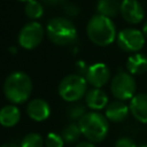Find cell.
<instances>
[{
  "instance_id": "obj_1",
  "label": "cell",
  "mask_w": 147,
  "mask_h": 147,
  "mask_svg": "<svg viewBox=\"0 0 147 147\" xmlns=\"http://www.w3.org/2000/svg\"><path fill=\"white\" fill-rule=\"evenodd\" d=\"M86 33L94 45L106 47L116 40L118 32L116 31V26L111 18L95 14L87 22Z\"/></svg>"
},
{
  "instance_id": "obj_2",
  "label": "cell",
  "mask_w": 147,
  "mask_h": 147,
  "mask_svg": "<svg viewBox=\"0 0 147 147\" xmlns=\"http://www.w3.org/2000/svg\"><path fill=\"white\" fill-rule=\"evenodd\" d=\"M31 78L22 71H15L7 76L3 83V94L11 105L24 103L31 95Z\"/></svg>"
},
{
  "instance_id": "obj_3",
  "label": "cell",
  "mask_w": 147,
  "mask_h": 147,
  "mask_svg": "<svg viewBox=\"0 0 147 147\" xmlns=\"http://www.w3.org/2000/svg\"><path fill=\"white\" fill-rule=\"evenodd\" d=\"M82 134L91 142H101L108 134L109 121L98 111L86 113L78 121Z\"/></svg>"
},
{
  "instance_id": "obj_4",
  "label": "cell",
  "mask_w": 147,
  "mask_h": 147,
  "mask_svg": "<svg viewBox=\"0 0 147 147\" xmlns=\"http://www.w3.org/2000/svg\"><path fill=\"white\" fill-rule=\"evenodd\" d=\"M46 33L48 39L59 46L70 45L77 39V29L67 17L52 18L47 24Z\"/></svg>"
},
{
  "instance_id": "obj_5",
  "label": "cell",
  "mask_w": 147,
  "mask_h": 147,
  "mask_svg": "<svg viewBox=\"0 0 147 147\" xmlns=\"http://www.w3.org/2000/svg\"><path fill=\"white\" fill-rule=\"evenodd\" d=\"M87 80L84 76L71 74L65 76L59 84L60 96L68 102H76L83 96L85 98L87 90Z\"/></svg>"
},
{
  "instance_id": "obj_6",
  "label": "cell",
  "mask_w": 147,
  "mask_h": 147,
  "mask_svg": "<svg viewBox=\"0 0 147 147\" xmlns=\"http://www.w3.org/2000/svg\"><path fill=\"white\" fill-rule=\"evenodd\" d=\"M110 91L116 100L127 101L136 95L137 83L127 71H118L110 82Z\"/></svg>"
},
{
  "instance_id": "obj_7",
  "label": "cell",
  "mask_w": 147,
  "mask_h": 147,
  "mask_svg": "<svg viewBox=\"0 0 147 147\" xmlns=\"http://www.w3.org/2000/svg\"><path fill=\"white\" fill-rule=\"evenodd\" d=\"M116 42L122 51L133 54L142 49L146 42V38L141 30L134 28H125L117 33Z\"/></svg>"
},
{
  "instance_id": "obj_8",
  "label": "cell",
  "mask_w": 147,
  "mask_h": 147,
  "mask_svg": "<svg viewBox=\"0 0 147 147\" xmlns=\"http://www.w3.org/2000/svg\"><path fill=\"white\" fill-rule=\"evenodd\" d=\"M45 36L44 28L40 23L32 21L26 23L18 33V44L24 49H33L40 45Z\"/></svg>"
},
{
  "instance_id": "obj_9",
  "label": "cell",
  "mask_w": 147,
  "mask_h": 147,
  "mask_svg": "<svg viewBox=\"0 0 147 147\" xmlns=\"http://www.w3.org/2000/svg\"><path fill=\"white\" fill-rule=\"evenodd\" d=\"M119 14L126 23L136 25L144 20L145 9L138 0H122Z\"/></svg>"
},
{
  "instance_id": "obj_10",
  "label": "cell",
  "mask_w": 147,
  "mask_h": 147,
  "mask_svg": "<svg viewBox=\"0 0 147 147\" xmlns=\"http://www.w3.org/2000/svg\"><path fill=\"white\" fill-rule=\"evenodd\" d=\"M85 78L90 85L96 88L105 86L110 79V70L107 64L98 62L88 67Z\"/></svg>"
},
{
  "instance_id": "obj_11",
  "label": "cell",
  "mask_w": 147,
  "mask_h": 147,
  "mask_svg": "<svg viewBox=\"0 0 147 147\" xmlns=\"http://www.w3.org/2000/svg\"><path fill=\"white\" fill-rule=\"evenodd\" d=\"M130 114V107L125 103V101L115 100L109 102L105 110V116L109 122L121 123L127 118Z\"/></svg>"
},
{
  "instance_id": "obj_12",
  "label": "cell",
  "mask_w": 147,
  "mask_h": 147,
  "mask_svg": "<svg viewBox=\"0 0 147 147\" xmlns=\"http://www.w3.org/2000/svg\"><path fill=\"white\" fill-rule=\"evenodd\" d=\"M26 113L29 117L36 122H42L51 115V107L47 101L40 98H36L28 103Z\"/></svg>"
},
{
  "instance_id": "obj_13",
  "label": "cell",
  "mask_w": 147,
  "mask_h": 147,
  "mask_svg": "<svg viewBox=\"0 0 147 147\" xmlns=\"http://www.w3.org/2000/svg\"><path fill=\"white\" fill-rule=\"evenodd\" d=\"M130 113L140 123L147 124V93H138L130 100Z\"/></svg>"
},
{
  "instance_id": "obj_14",
  "label": "cell",
  "mask_w": 147,
  "mask_h": 147,
  "mask_svg": "<svg viewBox=\"0 0 147 147\" xmlns=\"http://www.w3.org/2000/svg\"><path fill=\"white\" fill-rule=\"evenodd\" d=\"M85 103L90 109L96 111V110L106 109V107L109 103V100L107 93L103 90L92 87L85 94Z\"/></svg>"
},
{
  "instance_id": "obj_15",
  "label": "cell",
  "mask_w": 147,
  "mask_h": 147,
  "mask_svg": "<svg viewBox=\"0 0 147 147\" xmlns=\"http://www.w3.org/2000/svg\"><path fill=\"white\" fill-rule=\"evenodd\" d=\"M126 70L132 76L142 75L147 71V55L142 53H133L126 60Z\"/></svg>"
},
{
  "instance_id": "obj_16",
  "label": "cell",
  "mask_w": 147,
  "mask_h": 147,
  "mask_svg": "<svg viewBox=\"0 0 147 147\" xmlns=\"http://www.w3.org/2000/svg\"><path fill=\"white\" fill-rule=\"evenodd\" d=\"M21 118V111L16 105H7L0 109V124L5 127L15 126Z\"/></svg>"
},
{
  "instance_id": "obj_17",
  "label": "cell",
  "mask_w": 147,
  "mask_h": 147,
  "mask_svg": "<svg viewBox=\"0 0 147 147\" xmlns=\"http://www.w3.org/2000/svg\"><path fill=\"white\" fill-rule=\"evenodd\" d=\"M121 3H122V0H98V3H96L98 14L113 18L119 14Z\"/></svg>"
},
{
  "instance_id": "obj_18",
  "label": "cell",
  "mask_w": 147,
  "mask_h": 147,
  "mask_svg": "<svg viewBox=\"0 0 147 147\" xmlns=\"http://www.w3.org/2000/svg\"><path fill=\"white\" fill-rule=\"evenodd\" d=\"M61 136L63 138V140L68 144H71V142H75L79 139V137L82 136V131L79 129V125L78 123H70L69 125H67L62 132H61Z\"/></svg>"
},
{
  "instance_id": "obj_19",
  "label": "cell",
  "mask_w": 147,
  "mask_h": 147,
  "mask_svg": "<svg viewBox=\"0 0 147 147\" xmlns=\"http://www.w3.org/2000/svg\"><path fill=\"white\" fill-rule=\"evenodd\" d=\"M24 11L26 16L31 20H38L44 14V6L37 1V0H31L25 3L24 6Z\"/></svg>"
},
{
  "instance_id": "obj_20",
  "label": "cell",
  "mask_w": 147,
  "mask_h": 147,
  "mask_svg": "<svg viewBox=\"0 0 147 147\" xmlns=\"http://www.w3.org/2000/svg\"><path fill=\"white\" fill-rule=\"evenodd\" d=\"M45 144V140L39 133L31 132L28 133L21 141V147H42Z\"/></svg>"
},
{
  "instance_id": "obj_21",
  "label": "cell",
  "mask_w": 147,
  "mask_h": 147,
  "mask_svg": "<svg viewBox=\"0 0 147 147\" xmlns=\"http://www.w3.org/2000/svg\"><path fill=\"white\" fill-rule=\"evenodd\" d=\"M86 114V108L82 103H74L68 108V117L72 121L80 119Z\"/></svg>"
},
{
  "instance_id": "obj_22",
  "label": "cell",
  "mask_w": 147,
  "mask_h": 147,
  "mask_svg": "<svg viewBox=\"0 0 147 147\" xmlns=\"http://www.w3.org/2000/svg\"><path fill=\"white\" fill-rule=\"evenodd\" d=\"M64 140L61 134L49 132L46 138H45V145L46 147H63L64 146Z\"/></svg>"
},
{
  "instance_id": "obj_23",
  "label": "cell",
  "mask_w": 147,
  "mask_h": 147,
  "mask_svg": "<svg viewBox=\"0 0 147 147\" xmlns=\"http://www.w3.org/2000/svg\"><path fill=\"white\" fill-rule=\"evenodd\" d=\"M63 10L68 16H71V17H76L79 14V8L75 3H64Z\"/></svg>"
},
{
  "instance_id": "obj_24",
  "label": "cell",
  "mask_w": 147,
  "mask_h": 147,
  "mask_svg": "<svg viewBox=\"0 0 147 147\" xmlns=\"http://www.w3.org/2000/svg\"><path fill=\"white\" fill-rule=\"evenodd\" d=\"M115 147H138V146L136 145L133 139H131L129 137H122L116 141Z\"/></svg>"
},
{
  "instance_id": "obj_25",
  "label": "cell",
  "mask_w": 147,
  "mask_h": 147,
  "mask_svg": "<svg viewBox=\"0 0 147 147\" xmlns=\"http://www.w3.org/2000/svg\"><path fill=\"white\" fill-rule=\"evenodd\" d=\"M75 147H96V146L91 141H83V142L77 144Z\"/></svg>"
},
{
  "instance_id": "obj_26",
  "label": "cell",
  "mask_w": 147,
  "mask_h": 147,
  "mask_svg": "<svg viewBox=\"0 0 147 147\" xmlns=\"http://www.w3.org/2000/svg\"><path fill=\"white\" fill-rule=\"evenodd\" d=\"M42 1L46 2L47 5L54 6V5H61V3H64L65 0H42Z\"/></svg>"
},
{
  "instance_id": "obj_27",
  "label": "cell",
  "mask_w": 147,
  "mask_h": 147,
  "mask_svg": "<svg viewBox=\"0 0 147 147\" xmlns=\"http://www.w3.org/2000/svg\"><path fill=\"white\" fill-rule=\"evenodd\" d=\"M0 147H21V145L16 144L15 141H9V142H5V144H2Z\"/></svg>"
},
{
  "instance_id": "obj_28",
  "label": "cell",
  "mask_w": 147,
  "mask_h": 147,
  "mask_svg": "<svg viewBox=\"0 0 147 147\" xmlns=\"http://www.w3.org/2000/svg\"><path fill=\"white\" fill-rule=\"evenodd\" d=\"M141 31H142V33H144V36H145V38L147 39V22L144 24V26H142V29H141Z\"/></svg>"
},
{
  "instance_id": "obj_29",
  "label": "cell",
  "mask_w": 147,
  "mask_h": 147,
  "mask_svg": "<svg viewBox=\"0 0 147 147\" xmlns=\"http://www.w3.org/2000/svg\"><path fill=\"white\" fill-rule=\"evenodd\" d=\"M18 1H22V2H25V3H26V2H29V1H31V0H18Z\"/></svg>"
},
{
  "instance_id": "obj_30",
  "label": "cell",
  "mask_w": 147,
  "mask_h": 147,
  "mask_svg": "<svg viewBox=\"0 0 147 147\" xmlns=\"http://www.w3.org/2000/svg\"><path fill=\"white\" fill-rule=\"evenodd\" d=\"M139 147H147V145H142V146H139Z\"/></svg>"
}]
</instances>
